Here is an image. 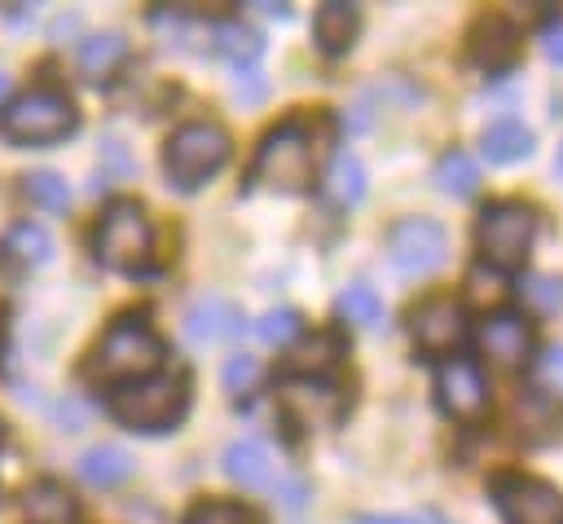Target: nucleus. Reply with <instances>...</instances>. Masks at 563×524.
<instances>
[{
  "label": "nucleus",
  "mask_w": 563,
  "mask_h": 524,
  "mask_svg": "<svg viewBox=\"0 0 563 524\" xmlns=\"http://www.w3.org/2000/svg\"><path fill=\"white\" fill-rule=\"evenodd\" d=\"M163 365V339L141 321V317H119L101 343L92 348V361H88V379H101V383H136V379H150L158 374Z\"/></svg>",
  "instance_id": "nucleus-1"
},
{
  "label": "nucleus",
  "mask_w": 563,
  "mask_h": 524,
  "mask_svg": "<svg viewBox=\"0 0 563 524\" xmlns=\"http://www.w3.org/2000/svg\"><path fill=\"white\" fill-rule=\"evenodd\" d=\"M312 167H317L312 128L290 119V123H277L260 141V154L251 163V181L264 189H277V194H303L312 185Z\"/></svg>",
  "instance_id": "nucleus-2"
},
{
  "label": "nucleus",
  "mask_w": 563,
  "mask_h": 524,
  "mask_svg": "<svg viewBox=\"0 0 563 524\" xmlns=\"http://www.w3.org/2000/svg\"><path fill=\"white\" fill-rule=\"evenodd\" d=\"M189 410V383L180 374H150L110 392V414L132 432H167Z\"/></svg>",
  "instance_id": "nucleus-3"
},
{
  "label": "nucleus",
  "mask_w": 563,
  "mask_h": 524,
  "mask_svg": "<svg viewBox=\"0 0 563 524\" xmlns=\"http://www.w3.org/2000/svg\"><path fill=\"white\" fill-rule=\"evenodd\" d=\"M92 251L114 273H141L154 255V225H150L145 207L132 198H114L97 220Z\"/></svg>",
  "instance_id": "nucleus-4"
},
{
  "label": "nucleus",
  "mask_w": 563,
  "mask_h": 524,
  "mask_svg": "<svg viewBox=\"0 0 563 524\" xmlns=\"http://www.w3.org/2000/svg\"><path fill=\"white\" fill-rule=\"evenodd\" d=\"M532 238H537V211H532L528 203L501 198V203H488V207L479 211L475 242H479V255H484L497 273L523 269V260H528V251H532Z\"/></svg>",
  "instance_id": "nucleus-5"
},
{
  "label": "nucleus",
  "mask_w": 563,
  "mask_h": 524,
  "mask_svg": "<svg viewBox=\"0 0 563 524\" xmlns=\"http://www.w3.org/2000/svg\"><path fill=\"white\" fill-rule=\"evenodd\" d=\"M79 123L75 114V101L57 88H31V92H18L4 110H0V132L9 141H22V145H40V141H62L70 137Z\"/></svg>",
  "instance_id": "nucleus-6"
},
{
  "label": "nucleus",
  "mask_w": 563,
  "mask_h": 524,
  "mask_svg": "<svg viewBox=\"0 0 563 524\" xmlns=\"http://www.w3.org/2000/svg\"><path fill=\"white\" fill-rule=\"evenodd\" d=\"M224 159H229V132L207 119L180 123L163 150V167L176 189H198L207 176H216L224 167Z\"/></svg>",
  "instance_id": "nucleus-7"
},
{
  "label": "nucleus",
  "mask_w": 563,
  "mask_h": 524,
  "mask_svg": "<svg viewBox=\"0 0 563 524\" xmlns=\"http://www.w3.org/2000/svg\"><path fill=\"white\" fill-rule=\"evenodd\" d=\"M488 493L506 524H563V493L550 480L506 471L488 484Z\"/></svg>",
  "instance_id": "nucleus-8"
},
{
  "label": "nucleus",
  "mask_w": 563,
  "mask_h": 524,
  "mask_svg": "<svg viewBox=\"0 0 563 524\" xmlns=\"http://www.w3.org/2000/svg\"><path fill=\"white\" fill-rule=\"evenodd\" d=\"M444 251H449V238H444V229H440L435 220H427V216H405V220H396L391 233H387V255H391V264H396L400 273H409V277H422V273L440 269V264H444Z\"/></svg>",
  "instance_id": "nucleus-9"
},
{
  "label": "nucleus",
  "mask_w": 563,
  "mask_h": 524,
  "mask_svg": "<svg viewBox=\"0 0 563 524\" xmlns=\"http://www.w3.org/2000/svg\"><path fill=\"white\" fill-rule=\"evenodd\" d=\"M409 335L422 352L444 357L466 339V313L453 295H431L409 313Z\"/></svg>",
  "instance_id": "nucleus-10"
},
{
  "label": "nucleus",
  "mask_w": 563,
  "mask_h": 524,
  "mask_svg": "<svg viewBox=\"0 0 563 524\" xmlns=\"http://www.w3.org/2000/svg\"><path fill=\"white\" fill-rule=\"evenodd\" d=\"M435 392H440V405H444L453 418H462V423H479L484 410H488L484 374H479V365L466 361V357H453V361L440 365V374H435Z\"/></svg>",
  "instance_id": "nucleus-11"
},
{
  "label": "nucleus",
  "mask_w": 563,
  "mask_h": 524,
  "mask_svg": "<svg viewBox=\"0 0 563 524\" xmlns=\"http://www.w3.org/2000/svg\"><path fill=\"white\" fill-rule=\"evenodd\" d=\"M466 53L479 70L501 75L519 62V26L506 13H479L471 26V40H466Z\"/></svg>",
  "instance_id": "nucleus-12"
},
{
  "label": "nucleus",
  "mask_w": 563,
  "mask_h": 524,
  "mask_svg": "<svg viewBox=\"0 0 563 524\" xmlns=\"http://www.w3.org/2000/svg\"><path fill=\"white\" fill-rule=\"evenodd\" d=\"M277 401L303 427H330L343 414V396L325 379H286L282 392H277Z\"/></svg>",
  "instance_id": "nucleus-13"
},
{
  "label": "nucleus",
  "mask_w": 563,
  "mask_h": 524,
  "mask_svg": "<svg viewBox=\"0 0 563 524\" xmlns=\"http://www.w3.org/2000/svg\"><path fill=\"white\" fill-rule=\"evenodd\" d=\"M479 352H484L493 365L515 370V365H523L528 352H532V326H528L519 313H493V317H484V326H479Z\"/></svg>",
  "instance_id": "nucleus-14"
},
{
  "label": "nucleus",
  "mask_w": 563,
  "mask_h": 524,
  "mask_svg": "<svg viewBox=\"0 0 563 524\" xmlns=\"http://www.w3.org/2000/svg\"><path fill=\"white\" fill-rule=\"evenodd\" d=\"M224 476L242 489H268V484H282L277 476V458L273 449L260 440V436H238L229 449H224Z\"/></svg>",
  "instance_id": "nucleus-15"
},
{
  "label": "nucleus",
  "mask_w": 563,
  "mask_h": 524,
  "mask_svg": "<svg viewBox=\"0 0 563 524\" xmlns=\"http://www.w3.org/2000/svg\"><path fill=\"white\" fill-rule=\"evenodd\" d=\"M185 335L194 343H220V339H233L242 335V308L224 295H202L185 308Z\"/></svg>",
  "instance_id": "nucleus-16"
},
{
  "label": "nucleus",
  "mask_w": 563,
  "mask_h": 524,
  "mask_svg": "<svg viewBox=\"0 0 563 524\" xmlns=\"http://www.w3.org/2000/svg\"><path fill=\"white\" fill-rule=\"evenodd\" d=\"M559 423H563V410H559V401L550 392H523L515 401V427H519V436L528 445H541V440L559 436L563 432Z\"/></svg>",
  "instance_id": "nucleus-17"
},
{
  "label": "nucleus",
  "mask_w": 563,
  "mask_h": 524,
  "mask_svg": "<svg viewBox=\"0 0 563 524\" xmlns=\"http://www.w3.org/2000/svg\"><path fill=\"white\" fill-rule=\"evenodd\" d=\"M22 515H26V524H75L79 506H75V498H70L66 484L35 480L26 489V498H22Z\"/></svg>",
  "instance_id": "nucleus-18"
},
{
  "label": "nucleus",
  "mask_w": 563,
  "mask_h": 524,
  "mask_svg": "<svg viewBox=\"0 0 563 524\" xmlns=\"http://www.w3.org/2000/svg\"><path fill=\"white\" fill-rule=\"evenodd\" d=\"M343 357H347V348H343V339H339L334 330H312V339H303V343L290 348V370H295L299 379H321V374H330Z\"/></svg>",
  "instance_id": "nucleus-19"
},
{
  "label": "nucleus",
  "mask_w": 563,
  "mask_h": 524,
  "mask_svg": "<svg viewBox=\"0 0 563 524\" xmlns=\"http://www.w3.org/2000/svg\"><path fill=\"white\" fill-rule=\"evenodd\" d=\"M312 31H317L321 53H330V57H334V53H347V48H352V40H356V31H361V13H356V4L330 0V4H321V9H317Z\"/></svg>",
  "instance_id": "nucleus-20"
},
{
  "label": "nucleus",
  "mask_w": 563,
  "mask_h": 524,
  "mask_svg": "<svg viewBox=\"0 0 563 524\" xmlns=\"http://www.w3.org/2000/svg\"><path fill=\"white\" fill-rule=\"evenodd\" d=\"M128 476H132V454L123 445H92L79 458V480L92 484V489H114Z\"/></svg>",
  "instance_id": "nucleus-21"
},
{
  "label": "nucleus",
  "mask_w": 563,
  "mask_h": 524,
  "mask_svg": "<svg viewBox=\"0 0 563 524\" xmlns=\"http://www.w3.org/2000/svg\"><path fill=\"white\" fill-rule=\"evenodd\" d=\"M484 154H488L493 163L528 159V154H532V128H528L523 119H515V114L493 119V123L484 128Z\"/></svg>",
  "instance_id": "nucleus-22"
},
{
  "label": "nucleus",
  "mask_w": 563,
  "mask_h": 524,
  "mask_svg": "<svg viewBox=\"0 0 563 524\" xmlns=\"http://www.w3.org/2000/svg\"><path fill=\"white\" fill-rule=\"evenodd\" d=\"M123 57H128V40L119 31H97L79 44V70L88 79H106Z\"/></svg>",
  "instance_id": "nucleus-23"
},
{
  "label": "nucleus",
  "mask_w": 563,
  "mask_h": 524,
  "mask_svg": "<svg viewBox=\"0 0 563 524\" xmlns=\"http://www.w3.org/2000/svg\"><path fill=\"white\" fill-rule=\"evenodd\" d=\"M435 185L449 194V198H471L479 189V167L466 150H444L440 163H435Z\"/></svg>",
  "instance_id": "nucleus-24"
},
{
  "label": "nucleus",
  "mask_w": 563,
  "mask_h": 524,
  "mask_svg": "<svg viewBox=\"0 0 563 524\" xmlns=\"http://www.w3.org/2000/svg\"><path fill=\"white\" fill-rule=\"evenodd\" d=\"M361 194H365V167H361V159L356 154H339L330 163V176H325V198L334 207H356Z\"/></svg>",
  "instance_id": "nucleus-25"
},
{
  "label": "nucleus",
  "mask_w": 563,
  "mask_h": 524,
  "mask_svg": "<svg viewBox=\"0 0 563 524\" xmlns=\"http://www.w3.org/2000/svg\"><path fill=\"white\" fill-rule=\"evenodd\" d=\"M4 251H9L13 260H22V264H48V260H53V238H48L44 225L18 220V225H9V233H4Z\"/></svg>",
  "instance_id": "nucleus-26"
},
{
  "label": "nucleus",
  "mask_w": 563,
  "mask_h": 524,
  "mask_svg": "<svg viewBox=\"0 0 563 524\" xmlns=\"http://www.w3.org/2000/svg\"><path fill=\"white\" fill-rule=\"evenodd\" d=\"M211 35H216V53H224L238 70H242V66H251V62L260 57V48H264V44H260V35H255L251 26H242V22H220Z\"/></svg>",
  "instance_id": "nucleus-27"
},
{
  "label": "nucleus",
  "mask_w": 563,
  "mask_h": 524,
  "mask_svg": "<svg viewBox=\"0 0 563 524\" xmlns=\"http://www.w3.org/2000/svg\"><path fill=\"white\" fill-rule=\"evenodd\" d=\"M22 194L35 203V207H44V211H66L70 207V185H66V176H57V172H31V176H22Z\"/></svg>",
  "instance_id": "nucleus-28"
},
{
  "label": "nucleus",
  "mask_w": 563,
  "mask_h": 524,
  "mask_svg": "<svg viewBox=\"0 0 563 524\" xmlns=\"http://www.w3.org/2000/svg\"><path fill=\"white\" fill-rule=\"evenodd\" d=\"M334 308H339V317L352 321V326H378V321H383V299H378L369 286H347Z\"/></svg>",
  "instance_id": "nucleus-29"
},
{
  "label": "nucleus",
  "mask_w": 563,
  "mask_h": 524,
  "mask_svg": "<svg viewBox=\"0 0 563 524\" xmlns=\"http://www.w3.org/2000/svg\"><path fill=\"white\" fill-rule=\"evenodd\" d=\"M185 524H255V515L242 502H198Z\"/></svg>",
  "instance_id": "nucleus-30"
},
{
  "label": "nucleus",
  "mask_w": 563,
  "mask_h": 524,
  "mask_svg": "<svg viewBox=\"0 0 563 524\" xmlns=\"http://www.w3.org/2000/svg\"><path fill=\"white\" fill-rule=\"evenodd\" d=\"M220 379H224V392H229V396H242V392H251V387L260 383V361L246 357V352H233V357L224 361Z\"/></svg>",
  "instance_id": "nucleus-31"
},
{
  "label": "nucleus",
  "mask_w": 563,
  "mask_h": 524,
  "mask_svg": "<svg viewBox=\"0 0 563 524\" xmlns=\"http://www.w3.org/2000/svg\"><path fill=\"white\" fill-rule=\"evenodd\" d=\"M255 335H260L264 343H290V339L299 335V313H295V308H268V313L260 317Z\"/></svg>",
  "instance_id": "nucleus-32"
},
{
  "label": "nucleus",
  "mask_w": 563,
  "mask_h": 524,
  "mask_svg": "<svg viewBox=\"0 0 563 524\" xmlns=\"http://www.w3.org/2000/svg\"><path fill=\"white\" fill-rule=\"evenodd\" d=\"M528 299L541 308V313H559L563 308V282L559 277H545V273H537V277H528Z\"/></svg>",
  "instance_id": "nucleus-33"
},
{
  "label": "nucleus",
  "mask_w": 563,
  "mask_h": 524,
  "mask_svg": "<svg viewBox=\"0 0 563 524\" xmlns=\"http://www.w3.org/2000/svg\"><path fill=\"white\" fill-rule=\"evenodd\" d=\"M466 282H471V295H475L479 304H488V299H501V295H506V277H501L497 269H493V273L475 269V273H471Z\"/></svg>",
  "instance_id": "nucleus-34"
},
{
  "label": "nucleus",
  "mask_w": 563,
  "mask_h": 524,
  "mask_svg": "<svg viewBox=\"0 0 563 524\" xmlns=\"http://www.w3.org/2000/svg\"><path fill=\"white\" fill-rule=\"evenodd\" d=\"M537 374H541V383H550L554 392H563V343H554V348H545V352H541Z\"/></svg>",
  "instance_id": "nucleus-35"
},
{
  "label": "nucleus",
  "mask_w": 563,
  "mask_h": 524,
  "mask_svg": "<svg viewBox=\"0 0 563 524\" xmlns=\"http://www.w3.org/2000/svg\"><path fill=\"white\" fill-rule=\"evenodd\" d=\"M233 92H238L242 101H260V97H264V79H260V70H255V66L238 70V79H233Z\"/></svg>",
  "instance_id": "nucleus-36"
},
{
  "label": "nucleus",
  "mask_w": 563,
  "mask_h": 524,
  "mask_svg": "<svg viewBox=\"0 0 563 524\" xmlns=\"http://www.w3.org/2000/svg\"><path fill=\"white\" fill-rule=\"evenodd\" d=\"M541 44H545V57L563 66V22H550V26H545V40H541Z\"/></svg>",
  "instance_id": "nucleus-37"
},
{
  "label": "nucleus",
  "mask_w": 563,
  "mask_h": 524,
  "mask_svg": "<svg viewBox=\"0 0 563 524\" xmlns=\"http://www.w3.org/2000/svg\"><path fill=\"white\" fill-rule=\"evenodd\" d=\"M62 423H66V432H79V423H84V405H62Z\"/></svg>",
  "instance_id": "nucleus-38"
},
{
  "label": "nucleus",
  "mask_w": 563,
  "mask_h": 524,
  "mask_svg": "<svg viewBox=\"0 0 563 524\" xmlns=\"http://www.w3.org/2000/svg\"><path fill=\"white\" fill-rule=\"evenodd\" d=\"M356 524H418V520H405V515H361Z\"/></svg>",
  "instance_id": "nucleus-39"
},
{
  "label": "nucleus",
  "mask_w": 563,
  "mask_h": 524,
  "mask_svg": "<svg viewBox=\"0 0 563 524\" xmlns=\"http://www.w3.org/2000/svg\"><path fill=\"white\" fill-rule=\"evenodd\" d=\"M9 97V75H0V101Z\"/></svg>",
  "instance_id": "nucleus-40"
},
{
  "label": "nucleus",
  "mask_w": 563,
  "mask_h": 524,
  "mask_svg": "<svg viewBox=\"0 0 563 524\" xmlns=\"http://www.w3.org/2000/svg\"><path fill=\"white\" fill-rule=\"evenodd\" d=\"M554 172L563 176V145H559V154H554Z\"/></svg>",
  "instance_id": "nucleus-41"
},
{
  "label": "nucleus",
  "mask_w": 563,
  "mask_h": 524,
  "mask_svg": "<svg viewBox=\"0 0 563 524\" xmlns=\"http://www.w3.org/2000/svg\"><path fill=\"white\" fill-rule=\"evenodd\" d=\"M0 335H4V313H0Z\"/></svg>",
  "instance_id": "nucleus-42"
},
{
  "label": "nucleus",
  "mask_w": 563,
  "mask_h": 524,
  "mask_svg": "<svg viewBox=\"0 0 563 524\" xmlns=\"http://www.w3.org/2000/svg\"><path fill=\"white\" fill-rule=\"evenodd\" d=\"M0 440H4V427H0Z\"/></svg>",
  "instance_id": "nucleus-43"
}]
</instances>
